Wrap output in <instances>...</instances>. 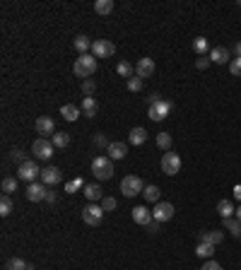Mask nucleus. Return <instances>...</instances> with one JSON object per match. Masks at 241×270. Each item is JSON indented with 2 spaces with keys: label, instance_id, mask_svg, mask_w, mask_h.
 Here are the masks:
<instances>
[{
  "label": "nucleus",
  "instance_id": "50",
  "mask_svg": "<svg viewBox=\"0 0 241 270\" xmlns=\"http://www.w3.org/2000/svg\"><path fill=\"white\" fill-rule=\"evenodd\" d=\"M29 270H34V266H31V268H29Z\"/></svg>",
  "mask_w": 241,
  "mask_h": 270
},
{
  "label": "nucleus",
  "instance_id": "22",
  "mask_svg": "<svg viewBox=\"0 0 241 270\" xmlns=\"http://www.w3.org/2000/svg\"><path fill=\"white\" fill-rule=\"evenodd\" d=\"M92 44H94V41H92L90 36H85V34L75 36V41H72V46H75V49L80 51V56H85V53L90 51V49H92Z\"/></svg>",
  "mask_w": 241,
  "mask_h": 270
},
{
  "label": "nucleus",
  "instance_id": "12",
  "mask_svg": "<svg viewBox=\"0 0 241 270\" xmlns=\"http://www.w3.org/2000/svg\"><path fill=\"white\" fill-rule=\"evenodd\" d=\"M34 125H36V133L39 135H56V123H53V119H48V116H39Z\"/></svg>",
  "mask_w": 241,
  "mask_h": 270
},
{
  "label": "nucleus",
  "instance_id": "25",
  "mask_svg": "<svg viewBox=\"0 0 241 270\" xmlns=\"http://www.w3.org/2000/svg\"><path fill=\"white\" fill-rule=\"evenodd\" d=\"M143 196H145V200L147 203H159V196H162V191H159V186H145V191H143Z\"/></svg>",
  "mask_w": 241,
  "mask_h": 270
},
{
  "label": "nucleus",
  "instance_id": "48",
  "mask_svg": "<svg viewBox=\"0 0 241 270\" xmlns=\"http://www.w3.org/2000/svg\"><path fill=\"white\" fill-rule=\"evenodd\" d=\"M234 196H237V198L241 200V186H237V188H234Z\"/></svg>",
  "mask_w": 241,
  "mask_h": 270
},
{
  "label": "nucleus",
  "instance_id": "7",
  "mask_svg": "<svg viewBox=\"0 0 241 270\" xmlns=\"http://www.w3.org/2000/svg\"><path fill=\"white\" fill-rule=\"evenodd\" d=\"M92 53H94V58H111L116 53V46L109 39H96L92 44Z\"/></svg>",
  "mask_w": 241,
  "mask_h": 270
},
{
  "label": "nucleus",
  "instance_id": "37",
  "mask_svg": "<svg viewBox=\"0 0 241 270\" xmlns=\"http://www.w3.org/2000/svg\"><path fill=\"white\" fill-rule=\"evenodd\" d=\"M87 183H82V179H72L65 183V193H75V191H80V188H85Z\"/></svg>",
  "mask_w": 241,
  "mask_h": 270
},
{
  "label": "nucleus",
  "instance_id": "6",
  "mask_svg": "<svg viewBox=\"0 0 241 270\" xmlns=\"http://www.w3.org/2000/svg\"><path fill=\"white\" fill-rule=\"evenodd\" d=\"M162 172L167 174V176H176L181 172V157L176 152H167V154H162Z\"/></svg>",
  "mask_w": 241,
  "mask_h": 270
},
{
  "label": "nucleus",
  "instance_id": "41",
  "mask_svg": "<svg viewBox=\"0 0 241 270\" xmlns=\"http://www.w3.org/2000/svg\"><path fill=\"white\" fill-rule=\"evenodd\" d=\"M94 145H96V147H109L111 143L104 138V133H96V135H94Z\"/></svg>",
  "mask_w": 241,
  "mask_h": 270
},
{
  "label": "nucleus",
  "instance_id": "5",
  "mask_svg": "<svg viewBox=\"0 0 241 270\" xmlns=\"http://www.w3.org/2000/svg\"><path fill=\"white\" fill-rule=\"evenodd\" d=\"M36 176H41V169H39V164H36L34 159H27V162L20 164V169H17V179L27 181V183H34Z\"/></svg>",
  "mask_w": 241,
  "mask_h": 270
},
{
  "label": "nucleus",
  "instance_id": "17",
  "mask_svg": "<svg viewBox=\"0 0 241 270\" xmlns=\"http://www.w3.org/2000/svg\"><path fill=\"white\" fill-rule=\"evenodd\" d=\"M82 193H85V198L90 200V203H101V198H104V191H101V186L99 183H87L85 188H82Z\"/></svg>",
  "mask_w": 241,
  "mask_h": 270
},
{
  "label": "nucleus",
  "instance_id": "47",
  "mask_svg": "<svg viewBox=\"0 0 241 270\" xmlns=\"http://www.w3.org/2000/svg\"><path fill=\"white\" fill-rule=\"evenodd\" d=\"M234 53H237V58H241V41L234 44Z\"/></svg>",
  "mask_w": 241,
  "mask_h": 270
},
{
  "label": "nucleus",
  "instance_id": "15",
  "mask_svg": "<svg viewBox=\"0 0 241 270\" xmlns=\"http://www.w3.org/2000/svg\"><path fill=\"white\" fill-rule=\"evenodd\" d=\"M41 181L46 186H56L63 181V174H60L58 167H46V169H41Z\"/></svg>",
  "mask_w": 241,
  "mask_h": 270
},
{
  "label": "nucleus",
  "instance_id": "51",
  "mask_svg": "<svg viewBox=\"0 0 241 270\" xmlns=\"http://www.w3.org/2000/svg\"><path fill=\"white\" fill-rule=\"evenodd\" d=\"M239 7H241V0H239Z\"/></svg>",
  "mask_w": 241,
  "mask_h": 270
},
{
  "label": "nucleus",
  "instance_id": "16",
  "mask_svg": "<svg viewBox=\"0 0 241 270\" xmlns=\"http://www.w3.org/2000/svg\"><path fill=\"white\" fill-rule=\"evenodd\" d=\"M135 75L143 77V80L152 77V75H154V60L152 58H140V63L135 65Z\"/></svg>",
  "mask_w": 241,
  "mask_h": 270
},
{
  "label": "nucleus",
  "instance_id": "44",
  "mask_svg": "<svg viewBox=\"0 0 241 270\" xmlns=\"http://www.w3.org/2000/svg\"><path fill=\"white\" fill-rule=\"evenodd\" d=\"M208 63H210V58H205V56H200V58L195 60V68H198V70H205V68H208Z\"/></svg>",
  "mask_w": 241,
  "mask_h": 270
},
{
  "label": "nucleus",
  "instance_id": "21",
  "mask_svg": "<svg viewBox=\"0 0 241 270\" xmlns=\"http://www.w3.org/2000/svg\"><path fill=\"white\" fill-rule=\"evenodd\" d=\"M60 116L65 121H70V123H75V121L80 119V109H77L75 104H63V106H60Z\"/></svg>",
  "mask_w": 241,
  "mask_h": 270
},
{
  "label": "nucleus",
  "instance_id": "18",
  "mask_svg": "<svg viewBox=\"0 0 241 270\" xmlns=\"http://www.w3.org/2000/svg\"><path fill=\"white\" fill-rule=\"evenodd\" d=\"M106 152H109V159H125L128 145H125V143H111V145L106 147Z\"/></svg>",
  "mask_w": 241,
  "mask_h": 270
},
{
  "label": "nucleus",
  "instance_id": "40",
  "mask_svg": "<svg viewBox=\"0 0 241 270\" xmlns=\"http://www.w3.org/2000/svg\"><path fill=\"white\" fill-rule=\"evenodd\" d=\"M94 90H96L94 80H82V92H85L87 97H92V94H94Z\"/></svg>",
  "mask_w": 241,
  "mask_h": 270
},
{
  "label": "nucleus",
  "instance_id": "3",
  "mask_svg": "<svg viewBox=\"0 0 241 270\" xmlns=\"http://www.w3.org/2000/svg\"><path fill=\"white\" fill-rule=\"evenodd\" d=\"M72 73H75L77 77H82V80H90L92 75L96 73V58H92L90 53L80 56V58L72 63Z\"/></svg>",
  "mask_w": 241,
  "mask_h": 270
},
{
  "label": "nucleus",
  "instance_id": "42",
  "mask_svg": "<svg viewBox=\"0 0 241 270\" xmlns=\"http://www.w3.org/2000/svg\"><path fill=\"white\" fill-rule=\"evenodd\" d=\"M200 270H222V266H219V263H217V261H205V263H203V268Z\"/></svg>",
  "mask_w": 241,
  "mask_h": 270
},
{
  "label": "nucleus",
  "instance_id": "27",
  "mask_svg": "<svg viewBox=\"0 0 241 270\" xmlns=\"http://www.w3.org/2000/svg\"><path fill=\"white\" fill-rule=\"evenodd\" d=\"M217 212L222 215V220H229V217H232L237 210H234L232 200H219V203H217Z\"/></svg>",
  "mask_w": 241,
  "mask_h": 270
},
{
  "label": "nucleus",
  "instance_id": "45",
  "mask_svg": "<svg viewBox=\"0 0 241 270\" xmlns=\"http://www.w3.org/2000/svg\"><path fill=\"white\" fill-rule=\"evenodd\" d=\"M159 224H162V222H157V220H152L150 224H147V232H150V234H157V232H159Z\"/></svg>",
  "mask_w": 241,
  "mask_h": 270
},
{
  "label": "nucleus",
  "instance_id": "20",
  "mask_svg": "<svg viewBox=\"0 0 241 270\" xmlns=\"http://www.w3.org/2000/svg\"><path fill=\"white\" fill-rule=\"evenodd\" d=\"M128 140H130V145H145V143H147V130L138 125V128H133V130H130Z\"/></svg>",
  "mask_w": 241,
  "mask_h": 270
},
{
  "label": "nucleus",
  "instance_id": "1",
  "mask_svg": "<svg viewBox=\"0 0 241 270\" xmlns=\"http://www.w3.org/2000/svg\"><path fill=\"white\" fill-rule=\"evenodd\" d=\"M171 109H174V104L171 101H167V99H162L157 92L152 94L150 99H147V116H150L152 121H164L169 114H171Z\"/></svg>",
  "mask_w": 241,
  "mask_h": 270
},
{
  "label": "nucleus",
  "instance_id": "8",
  "mask_svg": "<svg viewBox=\"0 0 241 270\" xmlns=\"http://www.w3.org/2000/svg\"><path fill=\"white\" fill-rule=\"evenodd\" d=\"M31 152H34V157L36 159H51L53 157V143L51 140H46V138H39V140H34V145H31Z\"/></svg>",
  "mask_w": 241,
  "mask_h": 270
},
{
  "label": "nucleus",
  "instance_id": "32",
  "mask_svg": "<svg viewBox=\"0 0 241 270\" xmlns=\"http://www.w3.org/2000/svg\"><path fill=\"white\" fill-rule=\"evenodd\" d=\"M31 266L27 263V261H22V258H10V263H7V270H29Z\"/></svg>",
  "mask_w": 241,
  "mask_h": 270
},
{
  "label": "nucleus",
  "instance_id": "13",
  "mask_svg": "<svg viewBox=\"0 0 241 270\" xmlns=\"http://www.w3.org/2000/svg\"><path fill=\"white\" fill-rule=\"evenodd\" d=\"M130 215H133V222H135V224H143V227H147L152 220H154V217H152V212L147 210L145 205H138V208H133V210H130Z\"/></svg>",
  "mask_w": 241,
  "mask_h": 270
},
{
  "label": "nucleus",
  "instance_id": "39",
  "mask_svg": "<svg viewBox=\"0 0 241 270\" xmlns=\"http://www.w3.org/2000/svg\"><path fill=\"white\" fill-rule=\"evenodd\" d=\"M229 73H232L234 77H241V58L229 60Z\"/></svg>",
  "mask_w": 241,
  "mask_h": 270
},
{
  "label": "nucleus",
  "instance_id": "35",
  "mask_svg": "<svg viewBox=\"0 0 241 270\" xmlns=\"http://www.w3.org/2000/svg\"><path fill=\"white\" fill-rule=\"evenodd\" d=\"M143 85H145V80L135 75V77L128 80V92H143Z\"/></svg>",
  "mask_w": 241,
  "mask_h": 270
},
{
  "label": "nucleus",
  "instance_id": "11",
  "mask_svg": "<svg viewBox=\"0 0 241 270\" xmlns=\"http://www.w3.org/2000/svg\"><path fill=\"white\" fill-rule=\"evenodd\" d=\"M222 241H224V232H217V229H203V232H198V244L219 246Z\"/></svg>",
  "mask_w": 241,
  "mask_h": 270
},
{
  "label": "nucleus",
  "instance_id": "31",
  "mask_svg": "<svg viewBox=\"0 0 241 270\" xmlns=\"http://www.w3.org/2000/svg\"><path fill=\"white\" fill-rule=\"evenodd\" d=\"M51 143H53V147L63 150V147H68V145H70V135H68V133H56Z\"/></svg>",
  "mask_w": 241,
  "mask_h": 270
},
{
  "label": "nucleus",
  "instance_id": "24",
  "mask_svg": "<svg viewBox=\"0 0 241 270\" xmlns=\"http://www.w3.org/2000/svg\"><path fill=\"white\" fill-rule=\"evenodd\" d=\"M94 12L96 15H111L114 12V0H96L94 2Z\"/></svg>",
  "mask_w": 241,
  "mask_h": 270
},
{
  "label": "nucleus",
  "instance_id": "49",
  "mask_svg": "<svg viewBox=\"0 0 241 270\" xmlns=\"http://www.w3.org/2000/svg\"><path fill=\"white\" fill-rule=\"evenodd\" d=\"M237 220L241 222V205H239V210H237Z\"/></svg>",
  "mask_w": 241,
  "mask_h": 270
},
{
  "label": "nucleus",
  "instance_id": "9",
  "mask_svg": "<svg viewBox=\"0 0 241 270\" xmlns=\"http://www.w3.org/2000/svg\"><path fill=\"white\" fill-rule=\"evenodd\" d=\"M82 220H85L90 227H96V224H101V220H104V210H101V205H96V203H90V205H85V210H82Z\"/></svg>",
  "mask_w": 241,
  "mask_h": 270
},
{
  "label": "nucleus",
  "instance_id": "33",
  "mask_svg": "<svg viewBox=\"0 0 241 270\" xmlns=\"http://www.w3.org/2000/svg\"><path fill=\"white\" fill-rule=\"evenodd\" d=\"M15 191H17V179H15V176L2 179V193H5V196H10V193H15Z\"/></svg>",
  "mask_w": 241,
  "mask_h": 270
},
{
  "label": "nucleus",
  "instance_id": "38",
  "mask_svg": "<svg viewBox=\"0 0 241 270\" xmlns=\"http://www.w3.org/2000/svg\"><path fill=\"white\" fill-rule=\"evenodd\" d=\"M10 212H12V200H10V196H2V200H0V215L7 217Z\"/></svg>",
  "mask_w": 241,
  "mask_h": 270
},
{
  "label": "nucleus",
  "instance_id": "34",
  "mask_svg": "<svg viewBox=\"0 0 241 270\" xmlns=\"http://www.w3.org/2000/svg\"><path fill=\"white\" fill-rule=\"evenodd\" d=\"M157 145L164 152H169V147H171V135H169V133H159V135H157Z\"/></svg>",
  "mask_w": 241,
  "mask_h": 270
},
{
  "label": "nucleus",
  "instance_id": "4",
  "mask_svg": "<svg viewBox=\"0 0 241 270\" xmlns=\"http://www.w3.org/2000/svg\"><path fill=\"white\" fill-rule=\"evenodd\" d=\"M145 191V183L140 176H133V174H128L125 179L120 181V193L125 196V198H135V196H140Z\"/></svg>",
  "mask_w": 241,
  "mask_h": 270
},
{
  "label": "nucleus",
  "instance_id": "46",
  "mask_svg": "<svg viewBox=\"0 0 241 270\" xmlns=\"http://www.w3.org/2000/svg\"><path fill=\"white\" fill-rule=\"evenodd\" d=\"M56 200H58V196H56L53 191H48V193H46V203H56Z\"/></svg>",
  "mask_w": 241,
  "mask_h": 270
},
{
  "label": "nucleus",
  "instance_id": "28",
  "mask_svg": "<svg viewBox=\"0 0 241 270\" xmlns=\"http://www.w3.org/2000/svg\"><path fill=\"white\" fill-rule=\"evenodd\" d=\"M116 73H119L120 77H128V80H130V77H133V73H135V68H133L128 60H120L119 65H116Z\"/></svg>",
  "mask_w": 241,
  "mask_h": 270
},
{
  "label": "nucleus",
  "instance_id": "2",
  "mask_svg": "<svg viewBox=\"0 0 241 270\" xmlns=\"http://www.w3.org/2000/svg\"><path fill=\"white\" fill-rule=\"evenodd\" d=\"M92 174L96 176V181H106L114 176V159H109L106 154H96L92 159Z\"/></svg>",
  "mask_w": 241,
  "mask_h": 270
},
{
  "label": "nucleus",
  "instance_id": "36",
  "mask_svg": "<svg viewBox=\"0 0 241 270\" xmlns=\"http://www.w3.org/2000/svg\"><path fill=\"white\" fill-rule=\"evenodd\" d=\"M99 205H101V210H104V212H111V210H116V198H111V196H104Z\"/></svg>",
  "mask_w": 241,
  "mask_h": 270
},
{
  "label": "nucleus",
  "instance_id": "19",
  "mask_svg": "<svg viewBox=\"0 0 241 270\" xmlns=\"http://www.w3.org/2000/svg\"><path fill=\"white\" fill-rule=\"evenodd\" d=\"M210 60L212 63H217V65L229 63V49H224V46H215V49L210 51Z\"/></svg>",
  "mask_w": 241,
  "mask_h": 270
},
{
  "label": "nucleus",
  "instance_id": "30",
  "mask_svg": "<svg viewBox=\"0 0 241 270\" xmlns=\"http://www.w3.org/2000/svg\"><path fill=\"white\" fill-rule=\"evenodd\" d=\"M195 253H198L200 258H205V261H210L212 256H215V246H210V244H198V248H195Z\"/></svg>",
  "mask_w": 241,
  "mask_h": 270
},
{
  "label": "nucleus",
  "instance_id": "26",
  "mask_svg": "<svg viewBox=\"0 0 241 270\" xmlns=\"http://www.w3.org/2000/svg\"><path fill=\"white\" fill-rule=\"evenodd\" d=\"M224 229L232 234V237H237L241 239V222L239 220H234V217H229V220H224Z\"/></svg>",
  "mask_w": 241,
  "mask_h": 270
},
{
  "label": "nucleus",
  "instance_id": "23",
  "mask_svg": "<svg viewBox=\"0 0 241 270\" xmlns=\"http://www.w3.org/2000/svg\"><path fill=\"white\" fill-rule=\"evenodd\" d=\"M96 109H99V106H96L94 97H85V99H82V114H85L87 119H94V116H96Z\"/></svg>",
  "mask_w": 241,
  "mask_h": 270
},
{
  "label": "nucleus",
  "instance_id": "29",
  "mask_svg": "<svg viewBox=\"0 0 241 270\" xmlns=\"http://www.w3.org/2000/svg\"><path fill=\"white\" fill-rule=\"evenodd\" d=\"M193 51H195L198 56H205V53H208V39H205V36L193 39Z\"/></svg>",
  "mask_w": 241,
  "mask_h": 270
},
{
  "label": "nucleus",
  "instance_id": "43",
  "mask_svg": "<svg viewBox=\"0 0 241 270\" xmlns=\"http://www.w3.org/2000/svg\"><path fill=\"white\" fill-rule=\"evenodd\" d=\"M10 157H12L15 162H20V164H22V162H27V159H24V152H22V150H12V152H10Z\"/></svg>",
  "mask_w": 241,
  "mask_h": 270
},
{
  "label": "nucleus",
  "instance_id": "14",
  "mask_svg": "<svg viewBox=\"0 0 241 270\" xmlns=\"http://www.w3.org/2000/svg\"><path fill=\"white\" fill-rule=\"evenodd\" d=\"M46 193H48V191H46L41 183L34 181V183H29V188H27V200H29V203H41V200H46Z\"/></svg>",
  "mask_w": 241,
  "mask_h": 270
},
{
  "label": "nucleus",
  "instance_id": "10",
  "mask_svg": "<svg viewBox=\"0 0 241 270\" xmlns=\"http://www.w3.org/2000/svg\"><path fill=\"white\" fill-rule=\"evenodd\" d=\"M152 217H154L157 222H169V220L174 217V205L167 203V200H159V203L154 205V210H152Z\"/></svg>",
  "mask_w": 241,
  "mask_h": 270
}]
</instances>
